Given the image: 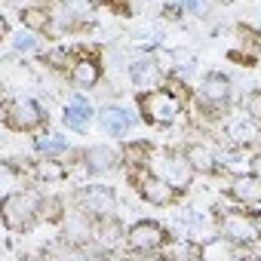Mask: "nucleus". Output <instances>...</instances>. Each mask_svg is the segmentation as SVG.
Here are the masks:
<instances>
[{
    "label": "nucleus",
    "instance_id": "nucleus-18",
    "mask_svg": "<svg viewBox=\"0 0 261 261\" xmlns=\"http://www.w3.org/2000/svg\"><path fill=\"white\" fill-rule=\"evenodd\" d=\"M62 123L74 133H86L89 123H92V105L83 98V95H71V101L65 105V114H62Z\"/></svg>",
    "mask_w": 261,
    "mask_h": 261
},
{
    "label": "nucleus",
    "instance_id": "nucleus-28",
    "mask_svg": "<svg viewBox=\"0 0 261 261\" xmlns=\"http://www.w3.org/2000/svg\"><path fill=\"white\" fill-rule=\"evenodd\" d=\"M224 169H230L233 175H243V172H252V160H246L243 154H230L224 157Z\"/></svg>",
    "mask_w": 261,
    "mask_h": 261
},
{
    "label": "nucleus",
    "instance_id": "nucleus-13",
    "mask_svg": "<svg viewBox=\"0 0 261 261\" xmlns=\"http://www.w3.org/2000/svg\"><path fill=\"white\" fill-rule=\"evenodd\" d=\"M98 126L105 129L108 136L123 139L129 129L136 126V117L129 114L126 108H120V105H108V108H101V111H98Z\"/></svg>",
    "mask_w": 261,
    "mask_h": 261
},
{
    "label": "nucleus",
    "instance_id": "nucleus-2",
    "mask_svg": "<svg viewBox=\"0 0 261 261\" xmlns=\"http://www.w3.org/2000/svg\"><path fill=\"white\" fill-rule=\"evenodd\" d=\"M139 111L142 120L151 126H172L181 114V98L166 89H148L139 95Z\"/></svg>",
    "mask_w": 261,
    "mask_h": 261
},
{
    "label": "nucleus",
    "instance_id": "nucleus-3",
    "mask_svg": "<svg viewBox=\"0 0 261 261\" xmlns=\"http://www.w3.org/2000/svg\"><path fill=\"white\" fill-rule=\"evenodd\" d=\"M154 163H157V172H160L178 194H185V191L194 185L197 169H194V163L188 160L185 151H163V154H157Z\"/></svg>",
    "mask_w": 261,
    "mask_h": 261
},
{
    "label": "nucleus",
    "instance_id": "nucleus-29",
    "mask_svg": "<svg viewBox=\"0 0 261 261\" xmlns=\"http://www.w3.org/2000/svg\"><path fill=\"white\" fill-rule=\"evenodd\" d=\"M243 108H246V114H249L252 120L261 123V89H252V92L243 98Z\"/></svg>",
    "mask_w": 261,
    "mask_h": 261
},
{
    "label": "nucleus",
    "instance_id": "nucleus-35",
    "mask_svg": "<svg viewBox=\"0 0 261 261\" xmlns=\"http://www.w3.org/2000/svg\"><path fill=\"white\" fill-rule=\"evenodd\" d=\"M252 172H255V175L261 178V151H258V154L252 157Z\"/></svg>",
    "mask_w": 261,
    "mask_h": 261
},
{
    "label": "nucleus",
    "instance_id": "nucleus-21",
    "mask_svg": "<svg viewBox=\"0 0 261 261\" xmlns=\"http://www.w3.org/2000/svg\"><path fill=\"white\" fill-rule=\"evenodd\" d=\"M185 154H188V160L194 163V169L203 172V175H209V172L218 169V157H215V151H212L209 145H203V142H188Z\"/></svg>",
    "mask_w": 261,
    "mask_h": 261
},
{
    "label": "nucleus",
    "instance_id": "nucleus-30",
    "mask_svg": "<svg viewBox=\"0 0 261 261\" xmlns=\"http://www.w3.org/2000/svg\"><path fill=\"white\" fill-rule=\"evenodd\" d=\"M40 218H43V221H62L65 215H62L59 200H43V203H40Z\"/></svg>",
    "mask_w": 261,
    "mask_h": 261
},
{
    "label": "nucleus",
    "instance_id": "nucleus-23",
    "mask_svg": "<svg viewBox=\"0 0 261 261\" xmlns=\"http://www.w3.org/2000/svg\"><path fill=\"white\" fill-rule=\"evenodd\" d=\"M19 22L25 25V28H31V31H46L49 25H53V13L49 10H40V7H25L22 13H19Z\"/></svg>",
    "mask_w": 261,
    "mask_h": 261
},
{
    "label": "nucleus",
    "instance_id": "nucleus-14",
    "mask_svg": "<svg viewBox=\"0 0 261 261\" xmlns=\"http://www.w3.org/2000/svg\"><path fill=\"white\" fill-rule=\"evenodd\" d=\"M62 227H65V240H68V243H74V246H80V243H89V240H92L95 218L77 206V212H65Z\"/></svg>",
    "mask_w": 261,
    "mask_h": 261
},
{
    "label": "nucleus",
    "instance_id": "nucleus-20",
    "mask_svg": "<svg viewBox=\"0 0 261 261\" xmlns=\"http://www.w3.org/2000/svg\"><path fill=\"white\" fill-rule=\"evenodd\" d=\"M237 255H240V246L233 240H227L224 233H218L200 246V258H206V261H230Z\"/></svg>",
    "mask_w": 261,
    "mask_h": 261
},
{
    "label": "nucleus",
    "instance_id": "nucleus-16",
    "mask_svg": "<svg viewBox=\"0 0 261 261\" xmlns=\"http://www.w3.org/2000/svg\"><path fill=\"white\" fill-rule=\"evenodd\" d=\"M92 243L101 249V252H111L123 243V224L117 215H108V218H95V227H92Z\"/></svg>",
    "mask_w": 261,
    "mask_h": 261
},
{
    "label": "nucleus",
    "instance_id": "nucleus-12",
    "mask_svg": "<svg viewBox=\"0 0 261 261\" xmlns=\"http://www.w3.org/2000/svg\"><path fill=\"white\" fill-rule=\"evenodd\" d=\"M92 16V0H56L53 7V25L56 28H74L77 22Z\"/></svg>",
    "mask_w": 261,
    "mask_h": 261
},
{
    "label": "nucleus",
    "instance_id": "nucleus-27",
    "mask_svg": "<svg viewBox=\"0 0 261 261\" xmlns=\"http://www.w3.org/2000/svg\"><path fill=\"white\" fill-rule=\"evenodd\" d=\"M148 154H151L148 142H129V145H123V160L129 166H145L148 163Z\"/></svg>",
    "mask_w": 261,
    "mask_h": 261
},
{
    "label": "nucleus",
    "instance_id": "nucleus-36",
    "mask_svg": "<svg viewBox=\"0 0 261 261\" xmlns=\"http://www.w3.org/2000/svg\"><path fill=\"white\" fill-rule=\"evenodd\" d=\"M258 28H261V10H258Z\"/></svg>",
    "mask_w": 261,
    "mask_h": 261
},
{
    "label": "nucleus",
    "instance_id": "nucleus-10",
    "mask_svg": "<svg viewBox=\"0 0 261 261\" xmlns=\"http://www.w3.org/2000/svg\"><path fill=\"white\" fill-rule=\"evenodd\" d=\"M224 136H227L230 145H237V148H249V145H255V142L261 139V123L252 120L249 114L230 117L227 126H224Z\"/></svg>",
    "mask_w": 261,
    "mask_h": 261
},
{
    "label": "nucleus",
    "instance_id": "nucleus-17",
    "mask_svg": "<svg viewBox=\"0 0 261 261\" xmlns=\"http://www.w3.org/2000/svg\"><path fill=\"white\" fill-rule=\"evenodd\" d=\"M83 163H86L89 172L105 175V172H114L120 166V154L114 148H108V145H92V148L83 151Z\"/></svg>",
    "mask_w": 261,
    "mask_h": 261
},
{
    "label": "nucleus",
    "instance_id": "nucleus-7",
    "mask_svg": "<svg viewBox=\"0 0 261 261\" xmlns=\"http://www.w3.org/2000/svg\"><path fill=\"white\" fill-rule=\"evenodd\" d=\"M166 240H169L166 227L157 224V221H139V224L129 227V233H126V243H129L133 252H160L166 246Z\"/></svg>",
    "mask_w": 261,
    "mask_h": 261
},
{
    "label": "nucleus",
    "instance_id": "nucleus-4",
    "mask_svg": "<svg viewBox=\"0 0 261 261\" xmlns=\"http://www.w3.org/2000/svg\"><path fill=\"white\" fill-rule=\"evenodd\" d=\"M117 194H114V188H108V185H86V188H80L77 191V206L83 209V212H89L92 218H108V215H114L117 212Z\"/></svg>",
    "mask_w": 261,
    "mask_h": 261
},
{
    "label": "nucleus",
    "instance_id": "nucleus-15",
    "mask_svg": "<svg viewBox=\"0 0 261 261\" xmlns=\"http://www.w3.org/2000/svg\"><path fill=\"white\" fill-rule=\"evenodd\" d=\"M227 194H230L237 203H243V206H261V178H258L255 172L233 175Z\"/></svg>",
    "mask_w": 261,
    "mask_h": 261
},
{
    "label": "nucleus",
    "instance_id": "nucleus-9",
    "mask_svg": "<svg viewBox=\"0 0 261 261\" xmlns=\"http://www.w3.org/2000/svg\"><path fill=\"white\" fill-rule=\"evenodd\" d=\"M139 194H142V200L151 203V206H172L175 197H178V191H175L160 172H145V175H139Z\"/></svg>",
    "mask_w": 261,
    "mask_h": 261
},
{
    "label": "nucleus",
    "instance_id": "nucleus-11",
    "mask_svg": "<svg viewBox=\"0 0 261 261\" xmlns=\"http://www.w3.org/2000/svg\"><path fill=\"white\" fill-rule=\"evenodd\" d=\"M129 80H133L136 89L148 92V89H157V86L163 83V71H160L157 59L139 56V59H133V65H129Z\"/></svg>",
    "mask_w": 261,
    "mask_h": 261
},
{
    "label": "nucleus",
    "instance_id": "nucleus-5",
    "mask_svg": "<svg viewBox=\"0 0 261 261\" xmlns=\"http://www.w3.org/2000/svg\"><path fill=\"white\" fill-rule=\"evenodd\" d=\"M43 117L46 114H43V108L34 98L19 95V98H13L7 105V126L16 129V133H34V129L43 123Z\"/></svg>",
    "mask_w": 261,
    "mask_h": 261
},
{
    "label": "nucleus",
    "instance_id": "nucleus-1",
    "mask_svg": "<svg viewBox=\"0 0 261 261\" xmlns=\"http://www.w3.org/2000/svg\"><path fill=\"white\" fill-rule=\"evenodd\" d=\"M40 194L25 188V191H10L0 203V215H4V224L16 233H25L37 224L40 218Z\"/></svg>",
    "mask_w": 261,
    "mask_h": 261
},
{
    "label": "nucleus",
    "instance_id": "nucleus-34",
    "mask_svg": "<svg viewBox=\"0 0 261 261\" xmlns=\"http://www.w3.org/2000/svg\"><path fill=\"white\" fill-rule=\"evenodd\" d=\"M252 215V224H255V233H258V240H261V212H249Z\"/></svg>",
    "mask_w": 261,
    "mask_h": 261
},
{
    "label": "nucleus",
    "instance_id": "nucleus-8",
    "mask_svg": "<svg viewBox=\"0 0 261 261\" xmlns=\"http://www.w3.org/2000/svg\"><path fill=\"white\" fill-rule=\"evenodd\" d=\"M197 95H200L203 105L221 111V108H227V101H230V95H233V83H230V77H224L221 71H212V74H206V77L200 80Z\"/></svg>",
    "mask_w": 261,
    "mask_h": 261
},
{
    "label": "nucleus",
    "instance_id": "nucleus-32",
    "mask_svg": "<svg viewBox=\"0 0 261 261\" xmlns=\"http://www.w3.org/2000/svg\"><path fill=\"white\" fill-rule=\"evenodd\" d=\"M181 7H185L188 16H206V13H209V4H206V0H181Z\"/></svg>",
    "mask_w": 261,
    "mask_h": 261
},
{
    "label": "nucleus",
    "instance_id": "nucleus-31",
    "mask_svg": "<svg viewBox=\"0 0 261 261\" xmlns=\"http://www.w3.org/2000/svg\"><path fill=\"white\" fill-rule=\"evenodd\" d=\"M166 255L169 258H188V255H200V246H191V243H175V246H169L166 249Z\"/></svg>",
    "mask_w": 261,
    "mask_h": 261
},
{
    "label": "nucleus",
    "instance_id": "nucleus-24",
    "mask_svg": "<svg viewBox=\"0 0 261 261\" xmlns=\"http://www.w3.org/2000/svg\"><path fill=\"white\" fill-rule=\"evenodd\" d=\"M10 43H13L16 53H37V49H40L37 31H31V28H25V25H22L16 34H10Z\"/></svg>",
    "mask_w": 261,
    "mask_h": 261
},
{
    "label": "nucleus",
    "instance_id": "nucleus-25",
    "mask_svg": "<svg viewBox=\"0 0 261 261\" xmlns=\"http://www.w3.org/2000/svg\"><path fill=\"white\" fill-rule=\"evenodd\" d=\"M37 151H40L43 157H59V154L68 151V142H65V136L49 133V136H40V139H37Z\"/></svg>",
    "mask_w": 261,
    "mask_h": 261
},
{
    "label": "nucleus",
    "instance_id": "nucleus-19",
    "mask_svg": "<svg viewBox=\"0 0 261 261\" xmlns=\"http://www.w3.org/2000/svg\"><path fill=\"white\" fill-rule=\"evenodd\" d=\"M98 80H101V62H95V59H77L74 65H71V83L74 86H80V89H92V86H98Z\"/></svg>",
    "mask_w": 261,
    "mask_h": 261
},
{
    "label": "nucleus",
    "instance_id": "nucleus-22",
    "mask_svg": "<svg viewBox=\"0 0 261 261\" xmlns=\"http://www.w3.org/2000/svg\"><path fill=\"white\" fill-rule=\"evenodd\" d=\"M129 37L136 40V46L151 49V46H157L163 40V28H160V22H139L133 31H129Z\"/></svg>",
    "mask_w": 261,
    "mask_h": 261
},
{
    "label": "nucleus",
    "instance_id": "nucleus-33",
    "mask_svg": "<svg viewBox=\"0 0 261 261\" xmlns=\"http://www.w3.org/2000/svg\"><path fill=\"white\" fill-rule=\"evenodd\" d=\"M181 10H185L181 4H166V7H163V16H166V19H178Z\"/></svg>",
    "mask_w": 261,
    "mask_h": 261
},
{
    "label": "nucleus",
    "instance_id": "nucleus-6",
    "mask_svg": "<svg viewBox=\"0 0 261 261\" xmlns=\"http://www.w3.org/2000/svg\"><path fill=\"white\" fill-rule=\"evenodd\" d=\"M218 233H224L237 246H246V243L258 240L255 224H252V215H246L240 209H218Z\"/></svg>",
    "mask_w": 261,
    "mask_h": 261
},
{
    "label": "nucleus",
    "instance_id": "nucleus-26",
    "mask_svg": "<svg viewBox=\"0 0 261 261\" xmlns=\"http://www.w3.org/2000/svg\"><path fill=\"white\" fill-rule=\"evenodd\" d=\"M34 175H37V181H62L65 178V166L49 157V160L34 163Z\"/></svg>",
    "mask_w": 261,
    "mask_h": 261
}]
</instances>
